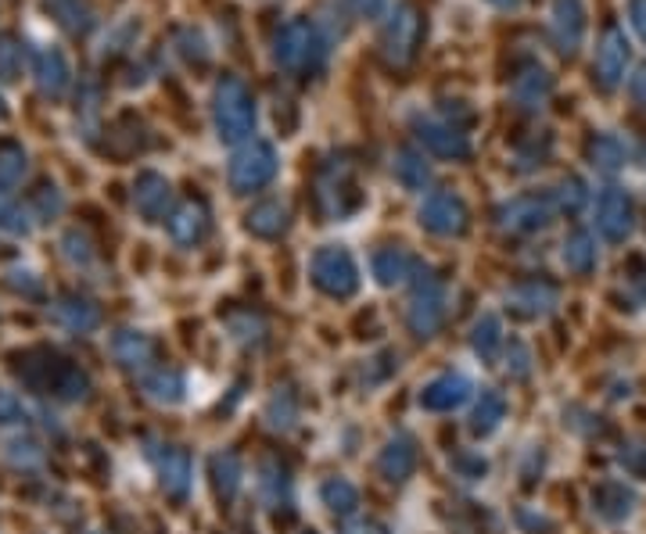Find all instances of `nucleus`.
<instances>
[{
    "mask_svg": "<svg viewBox=\"0 0 646 534\" xmlns=\"http://www.w3.org/2000/svg\"><path fill=\"white\" fill-rule=\"evenodd\" d=\"M50 316H55V323H61L66 330H75V334H86V330H94L101 323L97 305L83 301V298H61L55 309H50Z\"/></svg>",
    "mask_w": 646,
    "mask_h": 534,
    "instance_id": "nucleus-22",
    "label": "nucleus"
},
{
    "mask_svg": "<svg viewBox=\"0 0 646 534\" xmlns=\"http://www.w3.org/2000/svg\"><path fill=\"white\" fill-rule=\"evenodd\" d=\"M442 320H446V287H442V280L424 276L421 284H416L413 298H410L407 323H410L413 334L431 337L442 327Z\"/></svg>",
    "mask_w": 646,
    "mask_h": 534,
    "instance_id": "nucleus-6",
    "label": "nucleus"
},
{
    "mask_svg": "<svg viewBox=\"0 0 646 534\" xmlns=\"http://www.w3.org/2000/svg\"><path fill=\"white\" fill-rule=\"evenodd\" d=\"M586 201H589V190H586V183H582V180H575V176H572V180L561 183V205L567 212H582Z\"/></svg>",
    "mask_w": 646,
    "mask_h": 534,
    "instance_id": "nucleus-39",
    "label": "nucleus"
},
{
    "mask_svg": "<svg viewBox=\"0 0 646 534\" xmlns=\"http://www.w3.org/2000/svg\"><path fill=\"white\" fill-rule=\"evenodd\" d=\"M625 66H629V40L622 29H607L603 40L597 47V83L603 86V91H614L618 83L625 80Z\"/></svg>",
    "mask_w": 646,
    "mask_h": 534,
    "instance_id": "nucleus-12",
    "label": "nucleus"
},
{
    "mask_svg": "<svg viewBox=\"0 0 646 534\" xmlns=\"http://www.w3.org/2000/svg\"><path fill=\"white\" fill-rule=\"evenodd\" d=\"M589 155H592V165H597V169L618 173L629 162V147L618 137H597L592 140V147H589Z\"/></svg>",
    "mask_w": 646,
    "mask_h": 534,
    "instance_id": "nucleus-30",
    "label": "nucleus"
},
{
    "mask_svg": "<svg viewBox=\"0 0 646 534\" xmlns=\"http://www.w3.org/2000/svg\"><path fill=\"white\" fill-rule=\"evenodd\" d=\"M212 122H215V133H220V140H226V144H237V140L251 137V126H256V100H251L248 86L234 80V75H223V80L215 83Z\"/></svg>",
    "mask_w": 646,
    "mask_h": 534,
    "instance_id": "nucleus-2",
    "label": "nucleus"
},
{
    "mask_svg": "<svg viewBox=\"0 0 646 534\" xmlns=\"http://www.w3.org/2000/svg\"><path fill=\"white\" fill-rule=\"evenodd\" d=\"M528 370H531V355H528V348L521 345V341H510V352H506V373L528 377Z\"/></svg>",
    "mask_w": 646,
    "mask_h": 534,
    "instance_id": "nucleus-42",
    "label": "nucleus"
},
{
    "mask_svg": "<svg viewBox=\"0 0 646 534\" xmlns=\"http://www.w3.org/2000/svg\"><path fill=\"white\" fill-rule=\"evenodd\" d=\"M277 176V151L266 140H248L231 162V187L237 194L266 187Z\"/></svg>",
    "mask_w": 646,
    "mask_h": 534,
    "instance_id": "nucleus-5",
    "label": "nucleus"
},
{
    "mask_svg": "<svg viewBox=\"0 0 646 534\" xmlns=\"http://www.w3.org/2000/svg\"><path fill=\"white\" fill-rule=\"evenodd\" d=\"M25 155L19 147H0V187H15L22 183V176H25Z\"/></svg>",
    "mask_w": 646,
    "mask_h": 534,
    "instance_id": "nucleus-36",
    "label": "nucleus"
},
{
    "mask_svg": "<svg viewBox=\"0 0 646 534\" xmlns=\"http://www.w3.org/2000/svg\"><path fill=\"white\" fill-rule=\"evenodd\" d=\"M209 230V212L198 201H187V205L176 209V215L169 219V234L176 245H198Z\"/></svg>",
    "mask_w": 646,
    "mask_h": 534,
    "instance_id": "nucleus-17",
    "label": "nucleus"
},
{
    "mask_svg": "<svg viewBox=\"0 0 646 534\" xmlns=\"http://www.w3.org/2000/svg\"><path fill=\"white\" fill-rule=\"evenodd\" d=\"M489 4H496V8H517L521 0H489Z\"/></svg>",
    "mask_w": 646,
    "mask_h": 534,
    "instance_id": "nucleus-49",
    "label": "nucleus"
},
{
    "mask_svg": "<svg viewBox=\"0 0 646 534\" xmlns=\"http://www.w3.org/2000/svg\"><path fill=\"white\" fill-rule=\"evenodd\" d=\"M291 212L284 201H262L248 212V230L256 237H281L287 230Z\"/></svg>",
    "mask_w": 646,
    "mask_h": 534,
    "instance_id": "nucleus-25",
    "label": "nucleus"
},
{
    "mask_svg": "<svg viewBox=\"0 0 646 534\" xmlns=\"http://www.w3.org/2000/svg\"><path fill=\"white\" fill-rule=\"evenodd\" d=\"M212 470H215V485H220V491L226 495V499H234L240 488V460L234 452H223L212 460Z\"/></svg>",
    "mask_w": 646,
    "mask_h": 534,
    "instance_id": "nucleus-34",
    "label": "nucleus"
},
{
    "mask_svg": "<svg viewBox=\"0 0 646 534\" xmlns=\"http://www.w3.org/2000/svg\"><path fill=\"white\" fill-rule=\"evenodd\" d=\"M629 22L639 40L646 44V0H629Z\"/></svg>",
    "mask_w": 646,
    "mask_h": 534,
    "instance_id": "nucleus-46",
    "label": "nucleus"
},
{
    "mask_svg": "<svg viewBox=\"0 0 646 534\" xmlns=\"http://www.w3.org/2000/svg\"><path fill=\"white\" fill-rule=\"evenodd\" d=\"M374 276H377V284H385V287L407 284L413 276V259L402 248H381L374 256Z\"/></svg>",
    "mask_w": 646,
    "mask_h": 534,
    "instance_id": "nucleus-23",
    "label": "nucleus"
},
{
    "mask_svg": "<svg viewBox=\"0 0 646 534\" xmlns=\"http://www.w3.org/2000/svg\"><path fill=\"white\" fill-rule=\"evenodd\" d=\"M506 416V402L500 391H481V399L474 405V416H471V430L474 435H489V430L500 427V419Z\"/></svg>",
    "mask_w": 646,
    "mask_h": 534,
    "instance_id": "nucleus-28",
    "label": "nucleus"
},
{
    "mask_svg": "<svg viewBox=\"0 0 646 534\" xmlns=\"http://www.w3.org/2000/svg\"><path fill=\"white\" fill-rule=\"evenodd\" d=\"M259 488H262L266 506H281V499L287 495V477H284V470L277 466V463H262V480H259Z\"/></svg>",
    "mask_w": 646,
    "mask_h": 534,
    "instance_id": "nucleus-35",
    "label": "nucleus"
},
{
    "mask_svg": "<svg viewBox=\"0 0 646 534\" xmlns=\"http://www.w3.org/2000/svg\"><path fill=\"white\" fill-rule=\"evenodd\" d=\"M141 384L144 391L155 402H176L180 399V377H176L173 370H155V373H141Z\"/></svg>",
    "mask_w": 646,
    "mask_h": 534,
    "instance_id": "nucleus-33",
    "label": "nucleus"
},
{
    "mask_svg": "<svg viewBox=\"0 0 646 534\" xmlns=\"http://www.w3.org/2000/svg\"><path fill=\"white\" fill-rule=\"evenodd\" d=\"M270 424L273 427H291V416H295V410H291V402L284 399V405H281V395H273V402H270Z\"/></svg>",
    "mask_w": 646,
    "mask_h": 534,
    "instance_id": "nucleus-45",
    "label": "nucleus"
},
{
    "mask_svg": "<svg viewBox=\"0 0 646 534\" xmlns=\"http://www.w3.org/2000/svg\"><path fill=\"white\" fill-rule=\"evenodd\" d=\"M50 8H55V15L69 25V29H83L86 22H91V11H86L83 0H50Z\"/></svg>",
    "mask_w": 646,
    "mask_h": 534,
    "instance_id": "nucleus-37",
    "label": "nucleus"
},
{
    "mask_svg": "<svg viewBox=\"0 0 646 534\" xmlns=\"http://www.w3.org/2000/svg\"><path fill=\"white\" fill-rule=\"evenodd\" d=\"M471 345L474 352L481 355V359H496V352L503 345V323L500 316H481V320L474 323V334H471Z\"/></svg>",
    "mask_w": 646,
    "mask_h": 534,
    "instance_id": "nucleus-29",
    "label": "nucleus"
},
{
    "mask_svg": "<svg viewBox=\"0 0 646 534\" xmlns=\"http://www.w3.org/2000/svg\"><path fill=\"white\" fill-rule=\"evenodd\" d=\"M506 305L521 316H547L556 309V290L550 284H521L506 295Z\"/></svg>",
    "mask_w": 646,
    "mask_h": 534,
    "instance_id": "nucleus-19",
    "label": "nucleus"
},
{
    "mask_svg": "<svg viewBox=\"0 0 646 534\" xmlns=\"http://www.w3.org/2000/svg\"><path fill=\"white\" fill-rule=\"evenodd\" d=\"M413 466H416V449H413V441L407 435L391 438L385 444L381 460H377V470H381L388 480H407L413 474Z\"/></svg>",
    "mask_w": 646,
    "mask_h": 534,
    "instance_id": "nucleus-21",
    "label": "nucleus"
},
{
    "mask_svg": "<svg viewBox=\"0 0 646 534\" xmlns=\"http://www.w3.org/2000/svg\"><path fill=\"white\" fill-rule=\"evenodd\" d=\"M421 144L438 158H467L471 155V140L453 119H421L416 122Z\"/></svg>",
    "mask_w": 646,
    "mask_h": 534,
    "instance_id": "nucleus-10",
    "label": "nucleus"
},
{
    "mask_svg": "<svg viewBox=\"0 0 646 534\" xmlns=\"http://www.w3.org/2000/svg\"><path fill=\"white\" fill-rule=\"evenodd\" d=\"M341 4H345L356 19H381V15H388L391 0H341Z\"/></svg>",
    "mask_w": 646,
    "mask_h": 534,
    "instance_id": "nucleus-41",
    "label": "nucleus"
},
{
    "mask_svg": "<svg viewBox=\"0 0 646 534\" xmlns=\"http://www.w3.org/2000/svg\"><path fill=\"white\" fill-rule=\"evenodd\" d=\"M421 226L438 237H456L467 230V205L453 190H435L421 205Z\"/></svg>",
    "mask_w": 646,
    "mask_h": 534,
    "instance_id": "nucleus-7",
    "label": "nucleus"
},
{
    "mask_svg": "<svg viewBox=\"0 0 646 534\" xmlns=\"http://www.w3.org/2000/svg\"><path fill=\"white\" fill-rule=\"evenodd\" d=\"M8 460L15 463V466H40V460H44V452L36 449L33 441H8Z\"/></svg>",
    "mask_w": 646,
    "mask_h": 534,
    "instance_id": "nucleus-38",
    "label": "nucleus"
},
{
    "mask_svg": "<svg viewBox=\"0 0 646 534\" xmlns=\"http://www.w3.org/2000/svg\"><path fill=\"white\" fill-rule=\"evenodd\" d=\"M421 15H416V8L410 4H402L396 8L388 15V25H385V33H381V55L388 66H410L413 55H416V44H421Z\"/></svg>",
    "mask_w": 646,
    "mask_h": 534,
    "instance_id": "nucleus-4",
    "label": "nucleus"
},
{
    "mask_svg": "<svg viewBox=\"0 0 646 534\" xmlns=\"http://www.w3.org/2000/svg\"><path fill=\"white\" fill-rule=\"evenodd\" d=\"M133 205L141 215H148V219H162V215L169 212L173 205V187L169 180H162L158 173H144L141 180H137L133 187Z\"/></svg>",
    "mask_w": 646,
    "mask_h": 534,
    "instance_id": "nucleus-16",
    "label": "nucleus"
},
{
    "mask_svg": "<svg viewBox=\"0 0 646 534\" xmlns=\"http://www.w3.org/2000/svg\"><path fill=\"white\" fill-rule=\"evenodd\" d=\"M618 460H622V466L629 470L632 477H646V444H643V441H636V444H625V449H622V455H618Z\"/></svg>",
    "mask_w": 646,
    "mask_h": 534,
    "instance_id": "nucleus-40",
    "label": "nucleus"
},
{
    "mask_svg": "<svg viewBox=\"0 0 646 534\" xmlns=\"http://www.w3.org/2000/svg\"><path fill=\"white\" fill-rule=\"evenodd\" d=\"M345 534H388V531L377 527V524H360V527H349Z\"/></svg>",
    "mask_w": 646,
    "mask_h": 534,
    "instance_id": "nucleus-48",
    "label": "nucleus"
},
{
    "mask_svg": "<svg viewBox=\"0 0 646 534\" xmlns=\"http://www.w3.org/2000/svg\"><path fill=\"white\" fill-rule=\"evenodd\" d=\"M273 58L284 72H316L327 61V36L309 19L287 22L273 40Z\"/></svg>",
    "mask_w": 646,
    "mask_h": 534,
    "instance_id": "nucleus-1",
    "label": "nucleus"
},
{
    "mask_svg": "<svg viewBox=\"0 0 646 534\" xmlns=\"http://www.w3.org/2000/svg\"><path fill=\"white\" fill-rule=\"evenodd\" d=\"M629 94L636 97V105H643L646 108V66H639L636 69V75L629 80Z\"/></svg>",
    "mask_w": 646,
    "mask_h": 534,
    "instance_id": "nucleus-47",
    "label": "nucleus"
},
{
    "mask_svg": "<svg viewBox=\"0 0 646 534\" xmlns=\"http://www.w3.org/2000/svg\"><path fill=\"white\" fill-rule=\"evenodd\" d=\"M632 506H636V495H632L625 485H600L597 491H592V510H597V517L611 520V524L625 520L632 513Z\"/></svg>",
    "mask_w": 646,
    "mask_h": 534,
    "instance_id": "nucleus-24",
    "label": "nucleus"
},
{
    "mask_svg": "<svg viewBox=\"0 0 646 534\" xmlns=\"http://www.w3.org/2000/svg\"><path fill=\"white\" fill-rule=\"evenodd\" d=\"M561 259L572 273H589L592 265H597V240H592L589 234H572L564 240Z\"/></svg>",
    "mask_w": 646,
    "mask_h": 534,
    "instance_id": "nucleus-27",
    "label": "nucleus"
},
{
    "mask_svg": "<svg viewBox=\"0 0 646 534\" xmlns=\"http://www.w3.org/2000/svg\"><path fill=\"white\" fill-rule=\"evenodd\" d=\"M111 352H116V359L126 366V370H137V373H148L151 366V341L144 334H137V330H122V334L111 337Z\"/></svg>",
    "mask_w": 646,
    "mask_h": 534,
    "instance_id": "nucleus-20",
    "label": "nucleus"
},
{
    "mask_svg": "<svg viewBox=\"0 0 646 534\" xmlns=\"http://www.w3.org/2000/svg\"><path fill=\"white\" fill-rule=\"evenodd\" d=\"M632 226H636V205H632V198L625 190L618 187H607L600 201H597V230L603 234V240H625L632 234Z\"/></svg>",
    "mask_w": 646,
    "mask_h": 534,
    "instance_id": "nucleus-8",
    "label": "nucleus"
},
{
    "mask_svg": "<svg viewBox=\"0 0 646 534\" xmlns=\"http://www.w3.org/2000/svg\"><path fill=\"white\" fill-rule=\"evenodd\" d=\"M33 75H36V83H40L44 94L61 97L66 94L72 72H69L66 55H61L58 47H40V50H33Z\"/></svg>",
    "mask_w": 646,
    "mask_h": 534,
    "instance_id": "nucleus-15",
    "label": "nucleus"
},
{
    "mask_svg": "<svg viewBox=\"0 0 646 534\" xmlns=\"http://www.w3.org/2000/svg\"><path fill=\"white\" fill-rule=\"evenodd\" d=\"M550 33L561 55H575L582 47V36H586V8H582V0H553Z\"/></svg>",
    "mask_w": 646,
    "mask_h": 534,
    "instance_id": "nucleus-11",
    "label": "nucleus"
},
{
    "mask_svg": "<svg viewBox=\"0 0 646 534\" xmlns=\"http://www.w3.org/2000/svg\"><path fill=\"white\" fill-rule=\"evenodd\" d=\"M19 69H22L19 47L15 44H0V75H4V80H15Z\"/></svg>",
    "mask_w": 646,
    "mask_h": 534,
    "instance_id": "nucleus-43",
    "label": "nucleus"
},
{
    "mask_svg": "<svg viewBox=\"0 0 646 534\" xmlns=\"http://www.w3.org/2000/svg\"><path fill=\"white\" fill-rule=\"evenodd\" d=\"M349 180L345 176H338V169H331L320 180V205H324V212L327 215H345L349 212V205H345V194H349Z\"/></svg>",
    "mask_w": 646,
    "mask_h": 534,
    "instance_id": "nucleus-31",
    "label": "nucleus"
},
{
    "mask_svg": "<svg viewBox=\"0 0 646 534\" xmlns=\"http://www.w3.org/2000/svg\"><path fill=\"white\" fill-rule=\"evenodd\" d=\"M151 460H155L162 488H166L173 499H184V495L191 491V460H187V452L173 449V444H155V449H151Z\"/></svg>",
    "mask_w": 646,
    "mask_h": 534,
    "instance_id": "nucleus-13",
    "label": "nucleus"
},
{
    "mask_svg": "<svg viewBox=\"0 0 646 534\" xmlns=\"http://www.w3.org/2000/svg\"><path fill=\"white\" fill-rule=\"evenodd\" d=\"M313 284L331 298H349L360 287V270L345 248H320L313 256Z\"/></svg>",
    "mask_w": 646,
    "mask_h": 534,
    "instance_id": "nucleus-3",
    "label": "nucleus"
},
{
    "mask_svg": "<svg viewBox=\"0 0 646 534\" xmlns=\"http://www.w3.org/2000/svg\"><path fill=\"white\" fill-rule=\"evenodd\" d=\"M391 173H396V180L407 190H424L431 180V165L416 151H399L396 162H391Z\"/></svg>",
    "mask_w": 646,
    "mask_h": 534,
    "instance_id": "nucleus-26",
    "label": "nucleus"
},
{
    "mask_svg": "<svg viewBox=\"0 0 646 534\" xmlns=\"http://www.w3.org/2000/svg\"><path fill=\"white\" fill-rule=\"evenodd\" d=\"M553 219V201L528 194V198H514L500 209V226L506 234H536Z\"/></svg>",
    "mask_w": 646,
    "mask_h": 534,
    "instance_id": "nucleus-9",
    "label": "nucleus"
},
{
    "mask_svg": "<svg viewBox=\"0 0 646 534\" xmlns=\"http://www.w3.org/2000/svg\"><path fill=\"white\" fill-rule=\"evenodd\" d=\"M471 399V380L463 373H442L421 391V405L427 413H449Z\"/></svg>",
    "mask_w": 646,
    "mask_h": 534,
    "instance_id": "nucleus-14",
    "label": "nucleus"
},
{
    "mask_svg": "<svg viewBox=\"0 0 646 534\" xmlns=\"http://www.w3.org/2000/svg\"><path fill=\"white\" fill-rule=\"evenodd\" d=\"M550 91H553V80L547 69H525L514 80V100L525 111H539L550 100Z\"/></svg>",
    "mask_w": 646,
    "mask_h": 534,
    "instance_id": "nucleus-18",
    "label": "nucleus"
},
{
    "mask_svg": "<svg viewBox=\"0 0 646 534\" xmlns=\"http://www.w3.org/2000/svg\"><path fill=\"white\" fill-rule=\"evenodd\" d=\"M22 402L11 395V391H0V424H22Z\"/></svg>",
    "mask_w": 646,
    "mask_h": 534,
    "instance_id": "nucleus-44",
    "label": "nucleus"
},
{
    "mask_svg": "<svg viewBox=\"0 0 646 534\" xmlns=\"http://www.w3.org/2000/svg\"><path fill=\"white\" fill-rule=\"evenodd\" d=\"M320 495H324V506H331L334 513H352V510L360 506V491H356V485H349V480H341V477L327 480Z\"/></svg>",
    "mask_w": 646,
    "mask_h": 534,
    "instance_id": "nucleus-32",
    "label": "nucleus"
}]
</instances>
